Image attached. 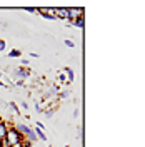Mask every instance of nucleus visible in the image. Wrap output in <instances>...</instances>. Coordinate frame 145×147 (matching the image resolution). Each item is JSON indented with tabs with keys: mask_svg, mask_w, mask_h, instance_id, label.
<instances>
[{
	"mask_svg": "<svg viewBox=\"0 0 145 147\" xmlns=\"http://www.w3.org/2000/svg\"><path fill=\"white\" fill-rule=\"evenodd\" d=\"M23 136L18 132L15 127H9V130H7V136H5V140L9 142L12 147H17V146H20V142L23 140Z\"/></svg>",
	"mask_w": 145,
	"mask_h": 147,
	"instance_id": "1",
	"label": "nucleus"
},
{
	"mask_svg": "<svg viewBox=\"0 0 145 147\" xmlns=\"http://www.w3.org/2000/svg\"><path fill=\"white\" fill-rule=\"evenodd\" d=\"M83 12L85 10L82 9V7H70V9H67V20H77L79 17H83Z\"/></svg>",
	"mask_w": 145,
	"mask_h": 147,
	"instance_id": "2",
	"label": "nucleus"
},
{
	"mask_svg": "<svg viewBox=\"0 0 145 147\" xmlns=\"http://www.w3.org/2000/svg\"><path fill=\"white\" fill-rule=\"evenodd\" d=\"M15 75H17V79L23 80V79H28V77L32 75V70L27 69V67H18L17 70H15Z\"/></svg>",
	"mask_w": 145,
	"mask_h": 147,
	"instance_id": "3",
	"label": "nucleus"
},
{
	"mask_svg": "<svg viewBox=\"0 0 145 147\" xmlns=\"http://www.w3.org/2000/svg\"><path fill=\"white\" fill-rule=\"evenodd\" d=\"M62 72L65 74V77H67V82H73L75 80V74H73V70L67 65V67H64V70Z\"/></svg>",
	"mask_w": 145,
	"mask_h": 147,
	"instance_id": "4",
	"label": "nucleus"
},
{
	"mask_svg": "<svg viewBox=\"0 0 145 147\" xmlns=\"http://www.w3.org/2000/svg\"><path fill=\"white\" fill-rule=\"evenodd\" d=\"M7 130H9V125H7L3 120H0V140H3V139H5Z\"/></svg>",
	"mask_w": 145,
	"mask_h": 147,
	"instance_id": "5",
	"label": "nucleus"
},
{
	"mask_svg": "<svg viewBox=\"0 0 145 147\" xmlns=\"http://www.w3.org/2000/svg\"><path fill=\"white\" fill-rule=\"evenodd\" d=\"M34 132H35L37 139H40V140H44V142H45V140H47V136H45V132H44V130H42V129L35 127V129H34Z\"/></svg>",
	"mask_w": 145,
	"mask_h": 147,
	"instance_id": "6",
	"label": "nucleus"
},
{
	"mask_svg": "<svg viewBox=\"0 0 145 147\" xmlns=\"http://www.w3.org/2000/svg\"><path fill=\"white\" fill-rule=\"evenodd\" d=\"M72 24L75 25V27H79V28H83V27H85V18H83V17H79L77 20H73Z\"/></svg>",
	"mask_w": 145,
	"mask_h": 147,
	"instance_id": "7",
	"label": "nucleus"
},
{
	"mask_svg": "<svg viewBox=\"0 0 145 147\" xmlns=\"http://www.w3.org/2000/svg\"><path fill=\"white\" fill-rule=\"evenodd\" d=\"M7 55H9L10 59H17V57H20V55H22V52H20L18 49H12V50H10Z\"/></svg>",
	"mask_w": 145,
	"mask_h": 147,
	"instance_id": "8",
	"label": "nucleus"
},
{
	"mask_svg": "<svg viewBox=\"0 0 145 147\" xmlns=\"http://www.w3.org/2000/svg\"><path fill=\"white\" fill-rule=\"evenodd\" d=\"M55 109H57V105L52 104V107H50V109L44 110V112H45V117H52V115H54V112H55Z\"/></svg>",
	"mask_w": 145,
	"mask_h": 147,
	"instance_id": "9",
	"label": "nucleus"
},
{
	"mask_svg": "<svg viewBox=\"0 0 145 147\" xmlns=\"http://www.w3.org/2000/svg\"><path fill=\"white\" fill-rule=\"evenodd\" d=\"M57 97H58V99H62V100H64V99H68V97H70V90H62Z\"/></svg>",
	"mask_w": 145,
	"mask_h": 147,
	"instance_id": "10",
	"label": "nucleus"
},
{
	"mask_svg": "<svg viewBox=\"0 0 145 147\" xmlns=\"http://www.w3.org/2000/svg\"><path fill=\"white\" fill-rule=\"evenodd\" d=\"M9 105H10V109L13 110L15 114H20V109H18V105L15 104V102H9Z\"/></svg>",
	"mask_w": 145,
	"mask_h": 147,
	"instance_id": "11",
	"label": "nucleus"
},
{
	"mask_svg": "<svg viewBox=\"0 0 145 147\" xmlns=\"http://www.w3.org/2000/svg\"><path fill=\"white\" fill-rule=\"evenodd\" d=\"M65 82H67V77H65L64 72H60L58 74V84H65Z\"/></svg>",
	"mask_w": 145,
	"mask_h": 147,
	"instance_id": "12",
	"label": "nucleus"
},
{
	"mask_svg": "<svg viewBox=\"0 0 145 147\" xmlns=\"http://www.w3.org/2000/svg\"><path fill=\"white\" fill-rule=\"evenodd\" d=\"M27 12H30V13H38V9H35V7H27Z\"/></svg>",
	"mask_w": 145,
	"mask_h": 147,
	"instance_id": "13",
	"label": "nucleus"
},
{
	"mask_svg": "<svg viewBox=\"0 0 145 147\" xmlns=\"http://www.w3.org/2000/svg\"><path fill=\"white\" fill-rule=\"evenodd\" d=\"M5 45H7V44H5V40H3V38H0V52H3V50H5Z\"/></svg>",
	"mask_w": 145,
	"mask_h": 147,
	"instance_id": "14",
	"label": "nucleus"
},
{
	"mask_svg": "<svg viewBox=\"0 0 145 147\" xmlns=\"http://www.w3.org/2000/svg\"><path fill=\"white\" fill-rule=\"evenodd\" d=\"M35 110L38 112V114H42V112H44V109H42V105H40V104H35Z\"/></svg>",
	"mask_w": 145,
	"mask_h": 147,
	"instance_id": "15",
	"label": "nucleus"
},
{
	"mask_svg": "<svg viewBox=\"0 0 145 147\" xmlns=\"http://www.w3.org/2000/svg\"><path fill=\"white\" fill-rule=\"evenodd\" d=\"M65 45H67V47H72V49H73V45H75V44H73L72 40H68V38H67V40H65Z\"/></svg>",
	"mask_w": 145,
	"mask_h": 147,
	"instance_id": "16",
	"label": "nucleus"
},
{
	"mask_svg": "<svg viewBox=\"0 0 145 147\" xmlns=\"http://www.w3.org/2000/svg\"><path fill=\"white\" fill-rule=\"evenodd\" d=\"M37 127H38V129H42V130H45V125H44L42 122H37Z\"/></svg>",
	"mask_w": 145,
	"mask_h": 147,
	"instance_id": "17",
	"label": "nucleus"
},
{
	"mask_svg": "<svg viewBox=\"0 0 145 147\" xmlns=\"http://www.w3.org/2000/svg\"><path fill=\"white\" fill-rule=\"evenodd\" d=\"M20 64H22V65H28V60H27V59H22V60H20Z\"/></svg>",
	"mask_w": 145,
	"mask_h": 147,
	"instance_id": "18",
	"label": "nucleus"
},
{
	"mask_svg": "<svg viewBox=\"0 0 145 147\" xmlns=\"http://www.w3.org/2000/svg\"><path fill=\"white\" fill-rule=\"evenodd\" d=\"M30 57H34V59H37V57H38V54H35V52H30Z\"/></svg>",
	"mask_w": 145,
	"mask_h": 147,
	"instance_id": "19",
	"label": "nucleus"
},
{
	"mask_svg": "<svg viewBox=\"0 0 145 147\" xmlns=\"http://www.w3.org/2000/svg\"><path fill=\"white\" fill-rule=\"evenodd\" d=\"M0 87H5V82H2V80H0Z\"/></svg>",
	"mask_w": 145,
	"mask_h": 147,
	"instance_id": "20",
	"label": "nucleus"
},
{
	"mask_svg": "<svg viewBox=\"0 0 145 147\" xmlns=\"http://www.w3.org/2000/svg\"><path fill=\"white\" fill-rule=\"evenodd\" d=\"M0 120H2V117H0Z\"/></svg>",
	"mask_w": 145,
	"mask_h": 147,
	"instance_id": "21",
	"label": "nucleus"
},
{
	"mask_svg": "<svg viewBox=\"0 0 145 147\" xmlns=\"http://www.w3.org/2000/svg\"><path fill=\"white\" fill-rule=\"evenodd\" d=\"M48 147H52V146H48Z\"/></svg>",
	"mask_w": 145,
	"mask_h": 147,
	"instance_id": "22",
	"label": "nucleus"
}]
</instances>
